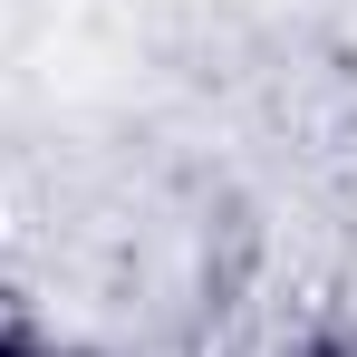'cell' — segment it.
Masks as SVG:
<instances>
[{"instance_id": "obj_1", "label": "cell", "mask_w": 357, "mask_h": 357, "mask_svg": "<svg viewBox=\"0 0 357 357\" xmlns=\"http://www.w3.org/2000/svg\"><path fill=\"white\" fill-rule=\"evenodd\" d=\"M0 357H97V348H68V338L29 328V319H0Z\"/></svg>"}, {"instance_id": "obj_2", "label": "cell", "mask_w": 357, "mask_h": 357, "mask_svg": "<svg viewBox=\"0 0 357 357\" xmlns=\"http://www.w3.org/2000/svg\"><path fill=\"white\" fill-rule=\"evenodd\" d=\"M299 357H357V348H348V338H309Z\"/></svg>"}]
</instances>
